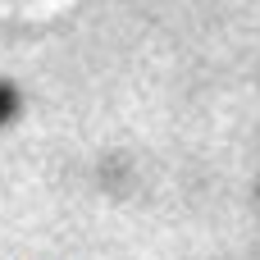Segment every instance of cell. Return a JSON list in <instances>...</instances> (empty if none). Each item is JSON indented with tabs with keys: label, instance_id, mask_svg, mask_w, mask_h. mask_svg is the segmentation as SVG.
Here are the masks:
<instances>
[{
	"label": "cell",
	"instance_id": "cell-1",
	"mask_svg": "<svg viewBox=\"0 0 260 260\" xmlns=\"http://www.w3.org/2000/svg\"><path fill=\"white\" fill-rule=\"evenodd\" d=\"M14 114H18V87L0 78V123H9Z\"/></svg>",
	"mask_w": 260,
	"mask_h": 260
}]
</instances>
